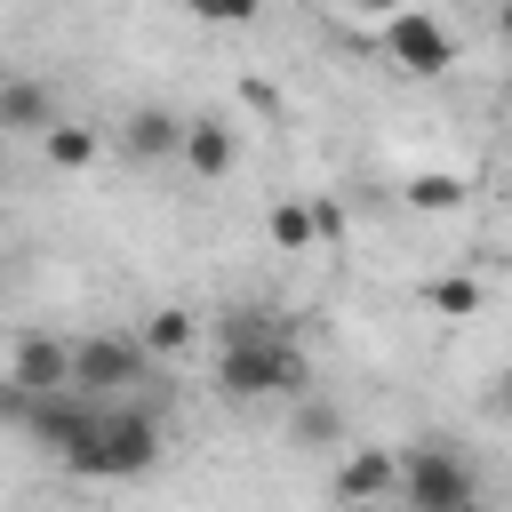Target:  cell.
<instances>
[{
  "mask_svg": "<svg viewBox=\"0 0 512 512\" xmlns=\"http://www.w3.org/2000/svg\"><path fill=\"white\" fill-rule=\"evenodd\" d=\"M152 464H160V416L136 400H96L80 448L64 456V472H80V480H144Z\"/></svg>",
  "mask_w": 512,
  "mask_h": 512,
  "instance_id": "cell-1",
  "label": "cell"
},
{
  "mask_svg": "<svg viewBox=\"0 0 512 512\" xmlns=\"http://www.w3.org/2000/svg\"><path fill=\"white\" fill-rule=\"evenodd\" d=\"M312 392V352L296 336H256V344H224L216 352V400L248 408V400H296Z\"/></svg>",
  "mask_w": 512,
  "mask_h": 512,
  "instance_id": "cell-2",
  "label": "cell"
},
{
  "mask_svg": "<svg viewBox=\"0 0 512 512\" xmlns=\"http://www.w3.org/2000/svg\"><path fill=\"white\" fill-rule=\"evenodd\" d=\"M480 496V464L456 448V440H416L400 448V496L408 512H448V504H472Z\"/></svg>",
  "mask_w": 512,
  "mask_h": 512,
  "instance_id": "cell-3",
  "label": "cell"
},
{
  "mask_svg": "<svg viewBox=\"0 0 512 512\" xmlns=\"http://www.w3.org/2000/svg\"><path fill=\"white\" fill-rule=\"evenodd\" d=\"M376 48H384V64L392 72H408V80H440V72H456V32L440 24V16H424L416 0L408 8H392V16H376Z\"/></svg>",
  "mask_w": 512,
  "mask_h": 512,
  "instance_id": "cell-4",
  "label": "cell"
},
{
  "mask_svg": "<svg viewBox=\"0 0 512 512\" xmlns=\"http://www.w3.org/2000/svg\"><path fill=\"white\" fill-rule=\"evenodd\" d=\"M152 352L136 344V328L120 336V328H104V336H72V392H88V400H120L128 384H152Z\"/></svg>",
  "mask_w": 512,
  "mask_h": 512,
  "instance_id": "cell-5",
  "label": "cell"
},
{
  "mask_svg": "<svg viewBox=\"0 0 512 512\" xmlns=\"http://www.w3.org/2000/svg\"><path fill=\"white\" fill-rule=\"evenodd\" d=\"M400 496V448H344L336 456V504L368 512V504H392Z\"/></svg>",
  "mask_w": 512,
  "mask_h": 512,
  "instance_id": "cell-6",
  "label": "cell"
},
{
  "mask_svg": "<svg viewBox=\"0 0 512 512\" xmlns=\"http://www.w3.org/2000/svg\"><path fill=\"white\" fill-rule=\"evenodd\" d=\"M8 376H16L24 392H64V384H72V336L24 328V336L8 344Z\"/></svg>",
  "mask_w": 512,
  "mask_h": 512,
  "instance_id": "cell-7",
  "label": "cell"
},
{
  "mask_svg": "<svg viewBox=\"0 0 512 512\" xmlns=\"http://www.w3.org/2000/svg\"><path fill=\"white\" fill-rule=\"evenodd\" d=\"M176 160L192 168V176H232V160H240V136H232V120H184V136H176Z\"/></svg>",
  "mask_w": 512,
  "mask_h": 512,
  "instance_id": "cell-8",
  "label": "cell"
},
{
  "mask_svg": "<svg viewBox=\"0 0 512 512\" xmlns=\"http://www.w3.org/2000/svg\"><path fill=\"white\" fill-rule=\"evenodd\" d=\"M48 120H56V88L32 72H8L0 80V136H40Z\"/></svg>",
  "mask_w": 512,
  "mask_h": 512,
  "instance_id": "cell-9",
  "label": "cell"
},
{
  "mask_svg": "<svg viewBox=\"0 0 512 512\" xmlns=\"http://www.w3.org/2000/svg\"><path fill=\"white\" fill-rule=\"evenodd\" d=\"M136 344H144L152 360H192V344H200V312H184V304H152V312L136 320Z\"/></svg>",
  "mask_w": 512,
  "mask_h": 512,
  "instance_id": "cell-10",
  "label": "cell"
},
{
  "mask_svg": "<svg viewBox=\"0 0 512 512\" xmlns=\"http://www.w3.org/2000/svg\"><path fill=\"white\" fill-rule=\"evenodd\" d=\"M176 136H184V120H176V112H160V104H136V112L120 120L128 160H176Z\"/></svg>",
  "mask_w": 512,
  "mask_h": 512,
  "instance_id": "cell-11",
  "label": "cell"
},
{
  "mask_svg": "<svg viewBox=\"0 0 512 512\" xmlns=\"http://www.w3.org/2000/svg\"><path fill=\"white\" fill-rule=\"evenodd\" d=\"M400 200H408L416 216H456V208H464V176H456V168H424V176L400 184Z\"/></svg>",
  "mask_w": 512,
  "mask_h": 512,
  "instance_id": "cell-12",
  "label": "cell"
},
{
  "mask_svg": "<svg viewBox=\"0 0 512 512\" xmlns=\"http://www.w3.org/2000/svg\"><path fill=\"white\" fill-rule=\"evenodd\" d=\"M40 152H48V168H88V160H96V128L48 120V128H40Z\"/></svg>",
  "mask_w": 512,
  "mask_h": 512,
  "instance_id": "cell-13",
  "label": "cell"
},
{
  "mask_svg": "<svg viewBox=\"0 0 512 512\" xmlns=\"http://www.w3.org/2000/svg\"><path fill=\"white\" fill-rule=\"evenodd\" d=\"M296 440H304V448H344V416H336L328 400L296 392Z\"/></svg>",
  "mask_w": 512,
  "mask_h": 512,
  "instance_id": "cell-14",
  "label": "cell"
},
{
  "mask_svg": "<svg viewBox=\"0 0 512 512\" xmlns=\"http://www.w3.org/2000/svg\"><path fill=\"white\" fill-rule=\"evenodd\" d=\"M264 224H272V248H288V256H304V248H312V208H304V200H272V216H264Z\"/></svg>",
  "mask_w": 512,
  "mask_h": 512,
  "instance_id": "cell-15",
  "label": "cell"
},
{
  "mask_svg": "<svg viewBox=\"0 0 512 512\" xmlns=\"http://www.w3.org/2000/svg\"><path fill=\"white\" fill-rule=\"evenodd\" d=\"M424 296H432V312H448V320H472V312H480V280H472V272H440Z\"/></svg>",
  "mask_w": 512,
  "mask_h": 512,
  "instance_id": "cell-16",
  "label": "cell"
},
{
  "mask_svg": "<svg viewBox=\"0 0 512 512\" xmlns=\"http://www.w3.org/2000/svg\"><path fill=\"white\" fill-rule=\"evenodd\" d=\"M280 320L264 312V304H224L216 312V344H256V336H272Z\"/></svg>",
  "mask_w": 512,
  "mask_h": 512,
  "instance_id": "cell-17",
  "label": "cell"
},
{
  "mask_svg": "<svg viewBox=\"0 0 512 512\" xmlns=\"http://www.w3.org/2000/svg\"><path fill=\"white\" fill-rule=\"evenodd\" d=\"M184 8H192L200 24H256V8H264V0H184Z\"/></svg>",
  "mask_w": 512,
  "mask_h": 512,
  "instance_id": "cell-18",
  "label": "cell"
},
{
  "mask_svg": "<svg viewBox=\"0 0 512 512\" xmlns=\"http://www.w3.org/2000/svg\"><path fill=\"white\" fill-rule=\"evenodd\" d=\"M24 408H32V392H24V384H16L8 368H0V424L16 432V424H24Z\"/></svg>",
  "mask_w": 512,
  "mask_h": 512,
  "instance_id": "cell-19",
  "label": "cell"
},
{
  "mask_svg": "<svg viewBox=\"0 0 512 512\" xmlns=\"http://www.w3.org/2000/svg\"><path fill=\"white\" fill-rule=\"evenodd\" d=\"M312 208V240H344V208L336 200H304Z\"/></svg>",
  "mask_w": 512,
  "mask_h": 512,
  "instance_id": "cell-20",
  "label": "cell"
},
{
  "mask_svg": "<svg viewBox=\"0 0 512 512\" xmlns=\"http://www.w3.org/2000/svg\"><path fill=\"white\" fill-rule=\"evenodd\" d=\"M360 16H392V8H408V0H352Z\"/></svg>",
  "mask_w": 512,
  "mask_h": 512,
  "instance_id": "cell-21",
  "label": "cell"
},
{
  "mask_svg": "<svg viewBox=\"0 0 512 512\" xmlns=\"http://www.w3.org/2000/svg\"><path fill=\"white\" fill-rule=\"evenodd\" d=\"M448 512H488V496H472V504H448Z\"/></svg>",
  "mask_w": 512,
  "mask_h": 512,
  "instance_id": "cell-22",
  "label": "cell"
},
{
  "mask_svg": "<svg viewBox=\"0 0 512 512\" xmlns=\"http://www.w3.org/2000/svg\"><path fill=\"white\" fill-rule=\"evenodd\" d=\"M0 80H8V72H0Z\"/></svg>",
  "mask_w": 512,
  "mask_h": 512,
  "instance_id": "cell-23",
  "label": "cell"
}]
</instances>
